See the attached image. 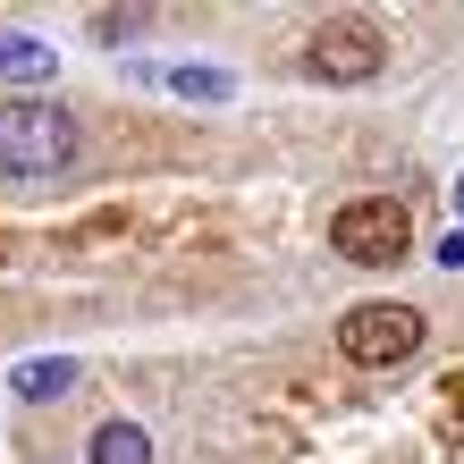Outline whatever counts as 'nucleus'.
Segmentation results:
<instances>
[{"instance_id":"nucleus-7","label":"nucleus","mask_w":464,"mask_h":464,"mask_svg":"<svg viewBox=\"0 0 464 464\" xmlns=\"http://www.w3.org/2000/svg\"><path fill=\"white\" fill-rule=\"evenodd\" d=\"M93 464H152V440L135 422H102L93 430Z\"/></svg>"},{"instance_id":"nucleus-11","label":"nucleus","mask_w":464,"mask_h":464,"mask_svg":"<svg viewBox=\"0 0 464 464\" xmlns=\"http://www.w3.org/2000/svg\"><path fill=\"white\" fill-rule=\"evenodd\" d=\"M456 211H464V178H456Z\"/></svg>"},{"instance_id":"nucleus-10","label":"nucleus","mask_w":464,"mask_h":464,"mask_svg":"<svg viewBox=\"0 0 464 464\" xmlns=\"http://www.w3.org/2000/svg\"><path fill=\"white\" fill-rule=\"evenodd\" d=\"M440 270H464V237H440Z\"/></svg>"},{"instance_id":"nucleus-3","label":"nucleus","mask_w":464,"mask_h":464,"mask_svg":"<svg viewBox=\"0 0 464 464\" xmlns=\"http://www.w3.org/2000/svg\"><path fill=\"white\" fill-rule=\"evenodd\" d=\"M380 60H389V43H380L372 17H330V25H313V43H304V68L321 85H372Z\"/></svg>"},{"instance_id":"nucleus-5","label":"nucleus","mask_w":464,"mask_h":464,"mask_svg":"<svg viewBox=\"0 0 464 464\" xmlns=\"http://www.w3.org/2000/svg\"><path fill=\"white\" fill-rule=\"evenodd\" d=\"M9 389H17L25 405H51V397H68V389H76V363H68V354H34V363H17V372H9Z\"/></svg>"},{"instance_id":"nucleus-2","label":"nucleus","mask_w":464,"mask_h":464,"mask_svg":"<svg viewBox=\"0 0 464 464\" xmlns=\"http://www.w3.org/2000/svg\"><path fill=\"white\" fill-rule=\"evenodd\" d=\"M330 245H338V262H354V270H389V262H405V245H414L405 203H389V195L346 203L338 220H330Z\"/></svg>"},{"instance_id":"nucleus-9","label":"nucleus","mask_w":464,"mask_h":464,"mask_svg":"<svg viewBox=\"0 0 464 464\" xmlns=\"http://www.w3.org/2000/svg\"><path fill=\"white\" fill-rule=\"evenodd\" d=\"M144 34V9H93V43H135Z\"/></svg>"},{"instance_id":"nucleus-6","label":"nucleus","mask_w":464,"mask_h":464,"mask_svg":"<svg viewBox=\"0 0 464 464\" xmlns=\"http://www.w3.org/2000/svg\"><path fill=\"white\" fill-rule=\"evenodd\" d=\"M51 68H60V60H51V43H34V34H0V85H43Z\"/></svg>"},{"instance_id":"nucleus-1","label":"nucleus","mask_w":464,"mask_h":464,"mask_svg":"<svg viewBox=\"0 0 464 464\" xmlns=\"http://www.w3.org/2000/svg\"><path fill=\"white\" fill-rule=\"evenodd\" d=\"M76 160V119L60 102H0V178H60Z\"/></svg>"},{"instance_id":"nucleus-4","label":"nucleus","mask_w":464,"mask_h":464,"mask_svg":"<svg viewBox=\"0 0 464 464\" xmlns=\"http://www.w3.org/2000/svg\"><path fill=\"white\" fill-rule=\"evenodd\" d=\"M422 346V313L414 304H354L338 321V354L346 363H405Z\"/></svg>"},{"instance_id":"nucleus-8","label":"nucleus","mask_w":464,"mask_h":464,"mask_svg":"<svg viewBox=\"0 0 464 464\" xmlns=\"http://www.w3.org/2000/svg\"><path fill=\"white\" fill-rule=\"evenodd\" d=\"M160 85L186 93V102H228V68H169Z\"/></svg>"}]
</instances>
